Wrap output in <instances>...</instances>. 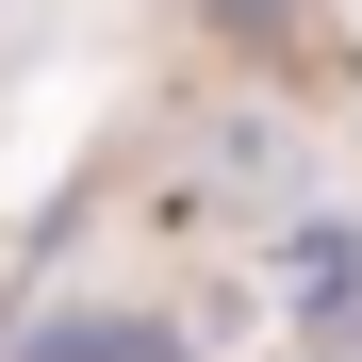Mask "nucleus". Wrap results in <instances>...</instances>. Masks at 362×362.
<instances>
[{
    "instance_id": "2",
    "label": "nucleus",
    "mask_w": 362,
    "mask_h": 362,
    "mask_svg": "<svg viewBox=\"0 0 362 362\" xmlns=\"http://www.w3.org/2000/svg\"><path fill=\"white\" fill-rule=\"evenodd\" d=\"M33 362H181L148 313H66V329H33Z\"/></svg>"
},
{
    "instance_id": "1",
    "label": "nucleus",
    "mask_w": 362,
    "mask_h": 362,
    "mask_svg": "<svg viewBox=\"0 0 362 362\" xmlns=\"http://www.w3.org/2000/svg\"><path fill=\"white\" fill-rule=\"evenodd\" d=\"M280 313H296V329H346V313H362V230H346V214L280 230Z\"/></svg>"
}]
</instances>
